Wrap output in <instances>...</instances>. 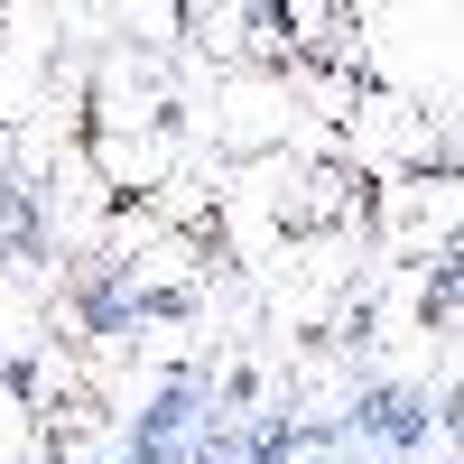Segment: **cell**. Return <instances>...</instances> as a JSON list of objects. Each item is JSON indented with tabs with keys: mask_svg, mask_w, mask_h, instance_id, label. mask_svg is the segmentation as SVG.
I'll return each mask as SVG.
<instances>
[{
	"mask_svg": "<svg viewBox=\"0 0 464 464\" xmlns=\"http://www.w3.org/2000/svg\"><path fill=\"white\" fill-rule=\"evenodd\" d=\"M362 242L381 251V269H437L464 251V168H418V177H391L372 186L362 205Z\"/></svg>",
	"mask_w": 464,
	"mask_h": 464,
	"instance_id": "1",
	"label": "cell"
},
{
	"mask_svg": "<svg viewBox=\"0 0 464 464\" xmlns=\"http://www.w3.org/2000/svg\"><path fill=\"white\" fill-rule=\"evenodd\" d=\"M0 464H37V400H28L19 362L0 372Z\"/></svg>",
	"mask_w": 464,
	"mask_h": 464,
	"instance_id": "2",
	"label": "cell"
}]
</instances>
